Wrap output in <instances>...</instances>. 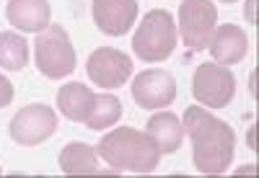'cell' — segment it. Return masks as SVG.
Here are the masks:
<instances>
[{
  "label": "cell",
  "mask_w": 259,
  "mask_h": 178,
  "mask_svg": "<svg viewBox=\"0 0 259 178\" xmlns=\"http://www.w3.org/2000/svg\"><path fill=\"white\" fill-rule=\"evenodd\" d=\"M94 91L83 83H65L57 91V108L62 111L65 119L70 122H85L89 111L94 106Z\"/></svg>",
  "instance_id": "obj_14"
},
{
  "label": "cell",
  "mask_w": 259,
  "mask_h": 178,
  "mask_svg": "<svg viewBox=\"0 0 259 178\" xmlns=\"http://www.w3.org/2000/svg\"><path fill=\"white\" fill-rule=\"evenodd\" d=\"M85 70L99 88H119L133 75V60L114 47H101L89 57Z\"/></svg>",
  "instance_id": "obj_8"
},
{
  "label": "cell",
  "mask_w": 259,
  "mask_h": 178,
  "mask_svg": "<svg viewBox=\"0 0 259 178\" xmlns=\"http://www.w3.org/2000/svg\"><path fill=\"white\" fill-rule=\"evenodd\" d=\"M223 3H236V0H223Z\"/></svg>",
  "instance_id": "obj_19"
},
{
  "label": "cell",
  "mask_w": 259,
  "mask_h": 178,
  "mask_svg": "<svg viewBox=\"0 0 259 178\" xmlns=\"http://www.w3.org/2000/svg\"><path fill=\"white\" fill-rule=\"evenodd\" d=\"M122 119V103L117 96H106V93H99L94 96V106L89 111V119H85V124H89V129L94 132H101L106 127H112Z\"/></svg>",
  "instance_id": "obj_17"
},
{
  "label": "cell",
  "mask_w": 259,
  "mask_h": 178,
  "mask_svg": "<svg viewBox=\"0 0 259 178\" xmlns=\"http://www.w3.org/2000/svg\"><path fill=\"white\" fill-rule=\"evenodd\" d=\"M96 155H101L112 170H133V173H153L161 163V150L145 132L133 127H119L96 145Z\"/></svg>",
  "instance_id": "obj_2"
},
{
  "label": "cell",
  "mask_w": 259,
  "mask_h": 178,
  "mask_svg": "<svg viewBox=\"0 0 259 178\" xmlns=\"http://www.w3.org/2000/svg\"><path fill=\"white\" fill-rule=\"evenodd\" d=\"M218 8L212 0H182L179 6V34L192 52L207 49L210 36L215 31Z\"/></svg>",
  "instance_id": "obj_6"
},
{
  "label": "cell",
  "mask_w": 259,
  "mask_h": 178,
  "mask_svg": "<svg viewBox=\"0 0 259 178\" xmlns=\"http://www.w3.org/2000/svg\"><path fill=\"white\" fill-rule=\"evenodd\" d=\"M192 93L207 108H226L236 96V78L228 65L202 62L192 78Z\"/></svg>",
  "instance_id": "obj_5"
},
{
  "label": "cell",
  "mask_w": 259,
  "mask_h": 178,
  "mask_svg": "<svg viewBox=\"0 0 259 178\" xmlns=\"http://www.w3.org/2000/svg\"><path fill=\"white\" fill-rule=\"evenodd\" d=\"M36 70L50 78V80H62L65 75H70L75 70V49L70 44V36L60 24H50L47 29H41L36 41Z\"/></svg>",
  "instance_id": "obj_4"
},
{
  "label": "cell",
  "mask_w": 259,
  "mask_h": 178,
  "mask_svg": "<svg viewBox=\"0 0 259 178\" xmlns=\"http://www.w3.org/2000/svg\"><path fill=\"white\" fill-rule=\"evenodd\" d=\"M55 129H57V114L45 103L24 106L11 119V137L13 142L24 145V147L41 145L55 135Z\"/></svg>",
  "instance_id": "obj_7"
},
{
  "label": "cell",
  "mask_w": 259,
  "mask_h": 178,
  "mask_svg": "<svg viewBox=\"0 0 259 178\" xmlns=\"http://www.w3.org/2000/svg\"><path fill=\"white\" fill-rule=\"evenodd\" d=\"M133 98L143 108H163L177 98V80L168 70H143L133 80Z\"/></svg>",
  "instance_id": "obj_9"
},
{
  "label": "cell",
  "mask_w": 259,
  "mask_h": 178,
  "mask_svg": "<svg viewBox=\"0 0 259 178\" xmlns=\"http://www.w3.org/2000/svg\"><path fill=\"white\" fill-rule=\"evenodd\" d=\"M60 170L68 175H94L99 173L96 150L83 142H70L60 152Z\"/></svg>",
  "instance_id": "obj_15"
},
{
  "label": "cell",
  "mask_w": 259,
  "mask_h": 178,
  "mask_svg": "<svg viewBox=\"0 0 259 178\" xmlns=\"http://www.w3.org/2000/svg\"><path fill=\"white\" fill-rule=\"evenodd\" d=\"M207 47H210V54L215 57L218 65H236L246 57L249 41H246L244 29H239L236 24H223L212 31Z\"/></svg>",
  "instance_id": "obj_11"
},
{
  "label": "cell",
  "mask_w": 259,
  "mask_h": 178,
  "mask_svg": "<svg viewBox=\"0 0 259 178\" xmlns=\"http://www.w3.org/2000/svg\"><path fill=\"white\" fill-rule=\"evenodd\" d=\"M6 18L21 31L39 34L41 29L50 26L52 8H50L47 0H8Z\"/></svg>",
  "instance_id": "obj_12"
},
{
  "label": "cell",
  "mask_w": 259,
  "mask_h": 178,
  "mask_svg": "<svg viewBox=\"0 0 259 178\" xmlns=\"http://www.w3.org/2000/svg\"><path fill=\"white\" fill-rule=\"evenodd\" d=\"M96 29L106 36H122L138 18V0H94Z\"/></svg>",
  "instance_id": "obj_10"
},
{
  "label": "cell",
  "mask_w": 259,
  "mask_h": 178,
  "mask_svg": "<svg viewBox=\"0 0 259 178\" xmlns=\"http://www.w3.org/2000/svg\"><path fill=\"white\" fill-rule=\"evenodd\" d=\"M187 135L192 140V163L205 175H221L228 170L236 150V132L207 114L202 106H189L184 111V124Z\"/></svg>",
  "instance_id": "obj_1"
},
{
  "label": "cell",
  "mask_w": 259,
  "mask_h": 178,
  "mask_svg": "<svg viewBox=\"0 0 259 178\" xmlns=\"http://www.w3.org/2000/svg\"><path fill=\"white\" fill-rule=\"evenodd\" d=\"M29 62V44L16 31L0 34V68L6 70H24Z\"/></svg>",
  "instance_id": "obj_16"
},
{
  "label": "cell",
  "mask_w": 259,
  "mask_h": 178,
  "mask_svg": "<svg viewBox=\"0 0 259 178\" xmlns=\"http://www.w3.org/2000/svg\"><path fill=\"white\" fill-rule=\"evenodd\" d=\"M145 135L156 142V147L161 150V155H171L182 147L184 140V127L182 122L171 114V111H161V114L150 116Z\"/></svg>",
  "instance_id": "obj_13"
},
{
  "label": "cell",
  "mask_w": 259,
  "mask_h": 178,
  "mask_svg": "<svg viewBox=\"0 0 259 178\" xmlns=\"http://www.w3.org/2000/svg\"><path fill=\"white\" fill-rule=\"evenodd\" d=\"M11 101H13V83L6 75H0V108H6Z\"/></svg>",
  "instance_id": "obj_18"
},
{
  "label": "cell",
  "mask_w": 259,
  "mask_h": 178,
  "mask_svg": "<svg viewBox=\"0 0 259 178\" xmlns=\"http://www.w3.org/2000/svg\"><path fill=\"white\" fill-rule=\"evenodd\" d=\"M177 47V24L168 11H148L133 36V49L143 62H163Z\"/></svg>",
  "instance_id": "obj_3"
}]
</instances>
